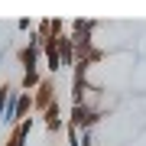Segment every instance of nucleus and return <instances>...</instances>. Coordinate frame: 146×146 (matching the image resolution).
<instances>
[{
	"label": "nucleus",
	"instance_id": "obj_1",
	"mask_svg": "<svg viewBox=\"0 0 146 146\" xmlns=\"http://www.w3.org/2000/svg\"><path fill=\"white\" fill-rule=\"evenodd\" d=\"M39 55H42V36H36L33 33L26 46H20V52H16V62H20L23 75H33L39 72Z\"/></svg>",
	"mask_w": 146,
	"mask_h": 146
},
{
	"label": "nucleus",
	"instance_id": "obj_2",
	"mask_svg": "<svg viewBox=\"0 0 146 146\" xmlns=\"http://www.w3.org/2000/svg\"><path fill=\"white\" fill-rule=\"evenodd\" d=\"M104 117V110L91 107V104H72V114H68V127H75V130H91L98 120Z\"/></svg>",
	"mask_w": 146,
	"mask_h": 146
},
{
	"label": "nucleus",
	"instance_id": "obj_3",
	"mask_svg": "<svg viewBox=\"0 0 146 146\" xmlns=\"http://www.w3.org/2000/svg\"><path fill=\"white\" fill-rule=\"evenodd\" d=\"M55 101H58V98H55V78L46 75V78L33 88V110H36V114H46Z\"/></svg>",
	"mask_w": 146,
	"mask_h": 146
},
{
	"label": "nucleus",
	"instance_id": "obj_4",
	"mask_svg": "<svg viewBox=\"0 0 146 146\" xmlns=\"http://www.w3.org/2000/svg\"><path fill=\"white\" fill-rule=\"evenodd\" d=\"M29 130H33V117H26V120H20V123H13L10 127V136H7L0 146H26V140H29Z\"/></svg>",
	"mask_w": 146,
	"mask_h": 146
},
{
	"label": "nucleus",
	"instance_id": "obj_5",
	"mask_svg": "<svg viewBox=\"0 0 146 146\" xmlns=\"http://www.w3.org/2000/svg\"><path fill=\"white\" fill-rule=\"evenodd\" d=\"M55 46H58V65L72 68L75 65V42H72V36H68V29L62 33V36H55Z\"/></svg>",
	"mask_w": 146,
	"mask_h": 146
},
{
	"label": "nucleus",
	"instance_id": "obj_6",
	"mask_svg": "<svg viewBox=\"0 0 146 146\" xmlns=\"http://www.w3.org/2000/svg\"><path fill=\"white\" fill-rule=\"evenodd\" d=\"M42 55H46V68L52 72V78H55V75L62 72V65H58V46H55V36H52V33L42 39Z\"/></svg>",
	"mask_w": 146,
	"mask_h": 146
},
{
	"label": "nucleus",
	"instance_id": "obj_7",
	"mask_svg": "<svg viewBox=\"0 0 146 146\" xmlns=\"http://www.w3.org/2000/svg\"><path fill=\"white\" fill-rule=\"evenodd\" d=\"M42 120H46V130H49V133L65 130V120H62V107H58V101H55V104L46 110V114H42Z\"/></svg>",
	"mask_w": 146,
	"mask_h": 146
},
{
	"label": "nucleus",
	"instance_id": "obj_8",
	"mask_svg": "<svg viewBox=\"0 0 146 146\" xmlns=\"http://www.w3.org/2000/svg\"><path fill=\"white\" fill-rule=\"evenodd\" d=\"M29 110H33V94L16 91V123H20V120H26V117H29Z\"/></svg>",
	"mask_w": 146,
	"mask_h": 146
},
{
	"label": "nucleus",
	"instance_id": "obj_9",
	"mask_svg": "<svg viewBox=\"0 0 146 146\" xmlns=\"http://www.w3.org/2000/svg\"><path fill=\"white\" fill-rule=\"evenodd\" d=\"M10 91H13V84H10V81L0 84V114H3V104H7V98H10Z\"/></svg>",
	"mask_w": 146,
	"mask_h": 146
},
{
	"label": "nucleus",
	"instance_id": "obj_10",
	"mask_svg": "<svg viewBox=\"0 0 146 146\" xmlns=\"http://www.w3.org/2000/svg\"><path fill=\"white\" fill-rule=\"evenodd\" d=\"M16 29H20V33H33V20H20Z\"/></svg>",
	"mask_w": 146,
	"mask_h": 146
}]
</instances>
